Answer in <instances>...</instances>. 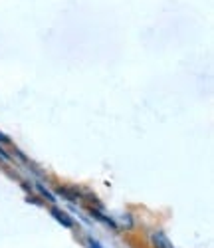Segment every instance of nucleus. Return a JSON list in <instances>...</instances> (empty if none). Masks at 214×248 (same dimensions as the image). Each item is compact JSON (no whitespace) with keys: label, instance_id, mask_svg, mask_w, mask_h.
Returning <instances> with one entry per match:
<instances>
[{"label":"nucleus","instance_id":"1","mask_svg":"<svg viewBox=\"0 0 214 248\" xmlns=\"http://www.w3.org/2000/svg\"><path fill=\"white\" fill-rule=\"evenodd\" d=\"M151 240H153L155 248H175L173 242H170L163 232H153V234H151Z\"/></svg>","mask_w":214,"mask_h":248},{"label":"nucleus","instance_id":"2","mask_svg":"<svg viewBox=\"0 0 214 248\" xmlns=\"http://www.w3.org/2000/svg\"><path fill=\"white\" fill-rule=\"evenodd\" d=\"M50 213H52V217H54V218H58V220H60L63 226H68V229H72V226H74L72 218H70L66 213H63V211H60V209H52Z\"/></svg>","mask_w":214,"mask_h":248},{"label":"nucleus","instance_id":"3","mask_svg":"<svg viewBox=\"0 0 214 248\" xmlns=\"http://www.w3.org/2000/svg\"><path fill=\"white\" fill-rule=\"evenodd\" d=\"M0 143H2V145H8V143H10V139H8L4 133H0Z\"/></svg>","mask_w":214,"mask_h":248},{"label":"nucleus","instance_id":"4","mask_svg":"<svg viewBox=\"0 0 214 248\" xmlns=\"http://www.w3.org/2000/svg\"><path fill=\"white\" fill-rule=\"evenodd\" d=\"M0 157H2V159H8V153H6L2 147H0Z\"/></svg>","mask_w":214,"mask_h":248},{"label":"nucleus","instance_id":"5","mask_svg":"<svg viewBox=\"0 0 214 248\" xmlns=\"http://www.w3.org/2000/svg\"><path fill=\"white\" fill-rule=\"evenodd\" d=\"M90 248H101L97 242H90Z\"/></svg>","mask_w":214,"mask_h":248}]
</instances>
